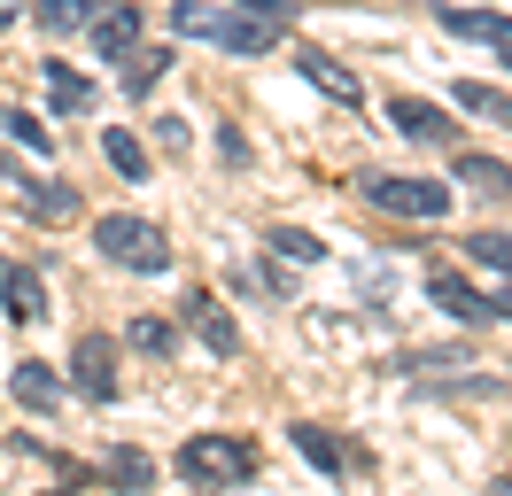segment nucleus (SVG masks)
Here are the masks:
<instances>
[{"mask_svg": "<svg viewBox=\"0 0 512 496\" xmlns=\"http://www.w3.org/2000/svg\"><path fill=\"white\" fill-rule=\"evenodd\" d=\"M303 78L319 93H334V101H357V78L342 70V62H326V55H303Z\"/></svg>", "mask_w": 512, "mask_h": 496, "instance_id": "nucleus-15", "label": "nucleus"}, {"mask_svg": "<svg viewBox=\"0 0 512 496\" xmlns=\"http://www.w3.org/2000/svg\"><path fill=\"white\" fill-rule=\"evenodd\" d=\"M466 256H474V264H497V272H512V241H505V233H474V241H466Z\"/></svg>", "mask_w": 512, "mask_h": 496, "instance_id": "nucleus-21", "label": "nucleus"}, {"mask_svg": "<svg viewBox=\"0 0 512 496\" xmlns=\"http://www.w3.org/2000/svg\"><path fill=\"white\" fill-rule=\"evenodd\" d=\"M94 248L109 256V264H125V272H163L171 264V241H163L148 217H94Z\"/></svg>", "mask_w": 512, "mask_h": 496, "instance_id": "nucleus-3", "label": "nucleus"}, {"mask_svg": "<svg viewBox=\"0 0 512 496\" xmlns=\"http://www.w3.org/2000/svg\"><path fill=\"white\" fill-rule=\"evenodd\" d=\"M0 179L16 186V194H24V202H32L39 217H47V225H70V217H78V194H70V186L32 179V171H24V163H8V155H0Z\"/></svg>", "mask_w": 512, "mask_h": 496, "instance_id": "nucleus-6", "label": "nucleus"}, {"mask_svg": "<svg viewBox=\"0 0 512 496\" xmlns=\"http://www.w3.org/2000/svg\"><path fill=\"white\" fill-rule=\"evenodd\" d=\"M163 70H171V55H163V47H156V55H140V62L125 70V93H148V86L163 78Z\"/></svg>", "mask_w": 512, "mask_h": 496, "instance_id": "nucleus-22", "label": "nucleus"}, {"mask_svg": "<svg viewBox=\"0 0 512 496\" xmlns=\"http://www.w3.org/2000/svg\"><path fill=\"white\" fill-rule=\"evenodd\" d=\"M443 31H458V39H489V47H512V16H481V8H443Z\"/></svg>", "mask_w": 512, "mask_h": 496, "instance_id": "nucleus-12", "label": "nucleus"}, {"mask_svg": "<svg viewBox=\"0 0 512 496\" xmlns=\"http://www.w3.org/2000/svg\"><path fill=\"white\" fill-rule=\"evenodd\" d=\"M489 310H512V295H497V303H489Z\"/></svg>", "mask_w": 512, "mask_h": 496, "instance_id": "nucleus-28", "label": "nucleus"}, {"mask_svg": "<svg viewBox=\"0 0 512 496\" xmlns=\"http://www.w3.org/2000/svg\"><path fill=\"white\" fill-rule=\"evenodd\" d=\"M109 473H117V481H132V489H148V481H156V465L140 458V450H117V458H109Z\"/></svg>", "mask_w": 512, "mask_h": 496, "instance_id": "nucleus-23", "label": "nucleus"}, {"mask_svg": "<svg viewBox=\"0 0 512 496\" xmlns=\"http://www.w3.org/2000/svg\"><path fill=\"white\" fill-rule=\"evenodd\" d=\"M101 148H109V163H117L125 179H140V171H148V155H140V140H132V132H101Z\"/></svg>", "mask_w": 512, "mask_h": 496, "instance_id": "nucleus-19", "label": "nucleus"}, {"mask_svg": "<svg viewBox=\"0 0 512 496\" xmlns=\"http://www.w3.org/2000/svg\"><path fill=\"white\" fill-rule=\"evenodd\" d=\"M272 248H280V256H319V241H311V233H295V225H280Z\"/></svg>", "mask_w": 512, "mask_h": 496, "instance_id": "nucleus-26", "label": "nucleus"}, {"mask_svg": "<svg viewBox=\"0 0 512 496\" xmlns=\"http://www.w3.org/2000/svg\"><path fill=\"white\" fill-rule=\"evenodd\" d=\"M241 8H249V16H272V24L288 16V0H241Z\"/></svg>", "mask_w": 512, "mask_h": 496, "instance_id": "nucleus-27", "label": "nucleus"}, {"mask_svg": "<svg viewBox=\"0 0 512 496\" xmlns=\"http://www.w3.org/2000/svg\"><path fill=\"white\" fill-rule=\"evenodd\" d=\"M171 24L187 31V39H210V47H225V55H272L280 47V24L272 16H233V8H218V0H171Z\"/></svg>", "mask_w": 512, "mask_h": 496, "instance_id": "nucleus-1", "label": "nucleus"}, {"mask_svg": "<svg viewBox=\"0 0 512 496\" xmlns=\"http://www.w3.org/2000/svg\"><path fill=\"white\" fill-rule=\"evenodd\" d=\"M94 47L101 55H132V47H140V8H132V0H117V8L94 16Z\"/></svg>", "mask_w": 512, "mask_h": 496, "instance_id": "nucleus-10", "label": "nucleus"}, {"mask_svg": "<svg viewBox=\"0 0 512 496\" xmlns=\"http://www.w3.org/2000/svg\"><path fill=\"white\" fill-rule=\"evenodd\" d=\"M16 396L32 403V411H55V403H63V380L47 365H16Z\"/></svg>", "mask_w": 512, "mask_h": 496, "instance_id": "nucleus-13", "label": "nucleus"}, {"mask_svg": "<svg viewBox=\"0 0 512 496\" xmlns=\"http://www.w3.org/2000/svg\"><path fill=\"white\" fill-rule=\"evenodd\" d=\"M0 124H8V132H16V140H24V148H47V132H39V124L24 117V109H0Z\"/></svg>", "mask_w": 512, "mask_h": 496, "instance_id": "nucleus-25", "label": "nucleus"}, {"mask_svg": "<svg viewBox=\"0 0 512 496\" xmlns=\"http://www.w3.org/2000/svg\"><path fill=\"white\" fill-rule=\"evenodd\" d=\"M39 24H47V31H78V24H94V8H86V0H47Z\"/></svg>", "mask_w": 512, "mask_h": 496, "instance_id": "nucleus-20", "label": "nucleus"}, {"mask_svg": "<svg viewBox=\"0 0 512 496\" xmlns=\"http://www.w3.org/2000/svg\"><path fill=\"white\" fill-rule=\"evenodd\" d=\"M0 310H8V318H39V310H47V287H39L32 264H8V256H0Z\"/></svg>", "mask_w": 512, "mask_h": 496, "instance_id": "nucleus-9", "label": "nucleus"}, {"mask_svg": "<svg viewBox=\"0 0 512 496\" xmlns=\"http://www.w3.org/2000/svg\"><path fill=\"white\" fill-rule=\"evenodd\" d=\"M427 295H435L450 318H466V326H481V318H489V303H481V295H474L458 272H435V279H427Z\"/></svg>", "mask_w": 512, "mask_h": 496, "instance_id": "nucleus-11", "label": "nucleus"}, {"mask_svg": "<svg viewBox=\"0 0 512 496\" xmlns=\"http://www.w3.org/2000/svg\"><path fill=\"white\" fill-rule=\"evenodd\" d=\"M458 179L481 186V194H512V171L497 163V155H458Z\"/></svg>", "mask_w": 512, "mask_h": 496, "instance_id": "nucleus-14", "label": "nucleus"}, {"mask_svg": "<svg viewBox=\"0 0 512 496\" xmlns=\"http://www.w3.org/2000/svg\"><path fill=\"white\" fill-rule=\"evenodd\" d=\"M187 326L202 334L210 357H241V334H233V318L218 310V295H202V287H194V295H187Z\"/></svg>", "mask_w": 512, "mask_h": 496, "instance_id": "nucleus-7", "label": "nucleus"}, {"mask_svg": "<svg viewBox=\"0 0 512 496\" xmlns=\"http://www.w3.org/2000/svg\"><path fill=\"white\" fill-rule=\"evenodd\" d=\"M132 349L163 357V349H171V326H163V318H140V326H132Z\"/></svg>", "mask_w": 512, "mask_h": 496, "instance_id": "nucleus-24", "label": "nucleus"}, {"mask_svg": "<svg viewBox=\"0 0 512 496\" xmlns=\"http://www.w3.org/2000/svg\"><path fill=\"white\" fill-rule=\"evenodd\" d=\"M8 16H16V8H8V0H0V24H8Z\"/></svg>", "mask_w": 512, "mask_h": 496, "instance_id": "nucleus-29", "label": "nucleus"}, {"mask_svg": "<svg viewBox=\"0 0 512 496\" xmlns=\"http://www.w3.org/2000/svg\"><path fill=\"white\" fill-rule=\"evenodd\" d=\"M295 450L319 465V473H342V450H334V434H319V427H295Z\"/></svg>", "mask_w": 512, "mask_h": 496, "instance_id": "nucleus-18", "label": "nucleus"}, {"mask_svg": "<svg viewBox=\"0 0 512 496\" xmlns=\"http://www.w3.org/2000/svg\"><path fill=\"white\" fill-rule=\"evenodd\" d=\"M505 62H512V47H505Z\"/></svg>", "mask_w": 512, "mask_h": 496, "instance_id": "nucleus-30", "label": "nucleus"}, {"mask_svg": "<svg viewBox=\"0 0 512 496\" xmlns=\"http://www.w3.org/2000/svg\"><path fill=\"white\" fill-rule=\"evenodd\" d=\"M450 101H458V109H474V117H497V124H512V101L497 86H474V78H466V86L450 93Z\"/></svg>", "mask_w": 512, "mask_h": 496, "instance_id": "nucleus-17", "label": "nucleus"}, {"mask_svg": "<svg viewBox=\"0 0 512 496\" xmlns=\"http://www.w3.org/2000/svg\"><path fill=\"white\" fill-rule=\"evenodd\" d=\"M365 202L388 210V217H443L450 186L443 179H412V171H373V179H365Z\"/></svg>", "mask_w": 512, "mask_h": 496, "instance_id": "nucleus-4", "label": "nucleus"}, {"mask_svg": "<svg viewBox=\"0 0 512 496\" xmlns=\"http://www.w3.org/2000/svg\"><path fill=\"white\" fill-rule=\"evenodd\" d=\"M388 124H396L404 140H427V148H435V140H450V132H458V117H443L435 101H388Z\"/></svg>", "mask_w": 512, "mask_h": 496, "instance_id": "nucleus-8", "label": "nucleus"}, {"mask_svg": "<svg viewBox=\"0 0 512 496\" xmlns=\"http://www.w3.org/2000/svg\"><path fill=\"white\" fill-rule=\"evenodd\" d=\"M47 86H55V109H94V86L70 62H47Z\"/></svg>", "mask_w": 512, "mask_h": 496, "instance_id": "nucleus-16", "label": "nucleus"}, {"mask_svg": "<svg viewBox=\"0 0 512 496\" xmlns=\"http://www.w3.org/2000/svg\"><path fill=\"white\" fill-rule=\"evenodd\" d=\"M171 465H179L187 489H241V481H256V442H241V434H194Z\"/></svg>", "mask_w": 512, "mask_h": 496, "instance_id": "nucleus-2", "label": "nucleus"}, {"mask_svg": "<svg viewBox=\"0 0 512 496\" xmlns=\"http://www.w3.org/2000/svg\"><path fill=\"white\" fill-rule=\"evenodd\" d=\"M70 388L94 396V403H117V341L109 334H86L70 349Z\"/></svg>", "mask_w": 512, "mask_h": 496, "instance_id": "nucleus-5", "label": "nucleus"}]
</instances>
